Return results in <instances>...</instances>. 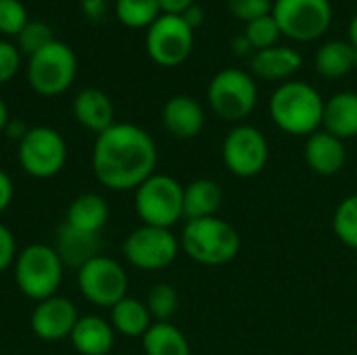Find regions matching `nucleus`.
<instances>
[{
	"label": "nucleus",
	"mask_w": 357,
	"mask_h": 355,
	"mask_svg": "<svg viewBox=\"0 0 357 355\" xmlns=\"http://www.w3.org/2000/svg\"><path fill=\"white\" fill-rule=\"evenodd\" d=\"M272 15L282 31L297 42L320 38L333 21L331 0H274Z\"/></svg>",
	"instance_id": "9"
},
{
	"label": "nucleus",
	"mask_w": 357,
	"mask_h": 355,
	"mask_svg": "<svg viewBox=\"0 0 357 355\" xmlns=\"http://www.w3.org/2000/svg\"><path fill=\"white\" fill-rule=\"evenodd\" d=\"M54 251L59 253L63 266H71V268L79 270L90 259L100 255L98 253L100 251V239H98V234L82 232V230H75V228L63 224L59 228Z\"/></svg>",
	"instance_id": "20"
},
{
	"label": "nucleus",
	"mask_w": 357,
	"mask_h": 355,
	"mask_svg": "<svg viewBox=\"0 0 357 355\" xmlns=\"http://www.w3.org/2000/svg\"><path fill=\"white\" fill-rule=\"evenodd\" d=\"M73 115L86 130L94 132L96 136L115 123L113 103L98 88H84L73 98Z\"/></svg>",
	"instance_id": "18"
},
{
	"label": "nucleus",
	"mask_w": 357,
	"mask_h": 355,
	"mask_svg": "<svg viewBox=\"0 0 357 355\" xmlns=\"http://www.w3.org/2000/svg\"><path fill=\"white\" fill-rule=\"evenodd\" d=\"M6 123H8V109H6L4 100L0 98V132L6 128Z\"/></svg>",
	"instance_id": "42"
},
{
	"label": "nucleus",
	"mask_w": 357,
	"mask_h": 355,
	"mask_svg": "<svg viewBox=\"0 0 357 355\" xmlns=\"http://www.w3.org/2000/svg\"><path fill=\"white\" fill-rule=\"evenodd\" d=\"M195 44V29L182 19V15H159L146 29V52L161 67L182 65Z\"/></svg>",
	"instance_id": "11"
},
{
	"label": "nucleus",
	"mask_w": 357,
	"mask_h": 355,
	"mask_svg": "<svg viewBox=\"0 0 357 355\" xmlns=\"http://www.w3.org/2000/svg\"><path fill=\"white\" fill-rule=\"evenodd\" d=\"M13 201V182L10 178L0 169V213L10 205Z\"/></svg>",
	"instance_id": "37"
},
{
	"label": "nucleus",
	"mask_w": 357,
	"mask_h": 355,
	"mask_svg": "<svg viewBox=\"0 0 357 355\" xmlns=\"http://www.w3.org/2000/svg\"><path fill=\"white\" fill-rule=\"evenodd\" d=\"M77 310L65 297H50L38 303L31 314V331L42 341H61L71 337L77 324Z\"/></svg>",
	"instance_id": "14"
},
{
	"label": "nucleus",
	"mask_w": 357,
	"mask_h": 355,
	"mask_svg": "<svg viewBox=\"0 0 357 355\" xmlns=\"http://www.w3.org/2000/svg\"><path fill=\"white\" fill-rule=\"evenodd\" d=\"M77 59L69 44L50 42L46 48L29 56L27 82L40 96H59L75 80Z\"/></svg>",
	"instance_id": "7"
},
{
	"label": "nucleus",
	"mask_w": 357,
	"mask_h": 355,
	"mask_svg": "<svg viewBox=\"0 0 357 355\" xmlns=\"http://www.w3.org/2000/svg\"><path fill=\"white\" fill-rule=\"evenodd\" d=\"M136 213L144 226L169 228L184 218V186L165 174H153L136 188Z\"/></svg>",
	"instance_id": "5"
},
{
	"label": "nucleus",
	"mask_w": 357,
	"mask_h": 355,
	"mask_svg": "<svg viewBox=\"0 0 357 355\" xmlns=\"http://www.w3.org/2000/svg\"><path fill=\"white\" fill-rule=\"evenodd\" d=\"M224 190L215 180L197 178L184 186V218L188 220H203L213 218L222 207Z\"/></svg>",
	"instance_id": "22"
},
{
	"label": "nucleus",
	"mask_w": 357,
	"mask_h": 355,
	"mask_svg": "<svg viewBox=\"0 0 357 355\" xmlns=\"http://www.w3.org/2000/svg\"><path fill=\"white\" fill-rule=\"evenodd\" d=\"M178 253H180V239H176L169 228L142 224L123 241L126 259L134 268L146 272H155L172 266Z\"/></svg>",
	"instance_id": "10"
},
{
	"label": "nucleus",
	"mask_w": 357,
	"mask_h": 355,
	"mask_svg": "<svg viewBox=\"0 0 357 355\" xmlns=\"http://www.w3.org/2000/svg\"><path fill=\"white\" fill-rule=\"evenodd\" d=\"M146 310L151 314V318L155 322H169L178 308H180V297H178V291L172 287V285H155L149 295H146Z\"/></svg>",
	"instance_id": "29"
},
{
	"label": "nucleus",
	"mask_w": 357,
	"mask_h": 355,
	"mask_svg": "<svg viewBox=\"0 0 357 355\" xmlns=\"http://www.w3.org/2000/svg\"><path fill=\"white\" fill-rule=\"evenodd\" d=\"M333 232L345 247L357 251V192L337 205L333 213Z\"/></svg>",
	"instance_id": "28"
},
{
	"label": "nucleus",
	"mask_w": 357,
	"mask_h": 355,
	"mask_svg": "<svg viewBox=\"0 0 357 355\" xmlns=\"http://www.w3.org/2000/svg\"><path fill=\"white\" fill-rule=\"evenodd\" d=\"M107 220H109V207L105 199L94 192H86L71 201L65 224L82 232L98 234L107 224Z\"/></svg>",
	"instance_id": "23"
},
{
	"label": "nucleus",
	"mask_w": 357,
	"mask_h": 355,
	"mask_svg": "<svg viewBox=\"0 0 357 355\" xmlns=\"http://www.w3.org/2000/svg\"><path fill=\"white\" fill-rule=\"evenodd\" d=\"M232 50H234V54H238V56H245V54H249V52H255L253 46H251V42L247 40L245 33H241V36H236V38L232 40Z\"/></svg>",
	"instance_id": "40"
},
{
	"label": "nucleus",
	"mask_w": 357,
	"mask_h": 355,
	"mask_svg": "<svg viewBox=\"0 0 357 355\" xmlns=\"http://www.w3.org/2000/svg\"><path fill=\"white\" fill-rule=\"evenodd\" d=\"M322 130L337 136L339 140H349L357 136V94L339 92L324 103Z\"/></svg>",
	"instance_id": "19"
},
{
	"label": "nucleus",
	"mask_w": 357,
	"mask_h": 355,
	"mask_svg": "<svg viewBox=\"0 0 357 355\" xmlns=\"http://www.w3.org/2000/svg\"><path fill=\"white\" fill-rule=\"evenodd\" d=\"M349 44L354 46V50L357 52V13L354 15L351 23H349Z\"/></svg>",
	"instance_id": "41"
},
{
	"label": "nucleus",
	"mask_w": 357,
	"mask_h": 355,
	"mask_svg": "<svg viewBox=\"0 0 357 355\" xmlns=\"http://www.w3.org/2000/svg\"><path fill=\"white\" fill-rule=\"evenodd\" d=\"M77 285L82 295L100 308H113L128 297V274L111 257L98 255L79 268Z\"/></svg>",
	"instance_id": "13"
},
{
	"label": "nucleus",
	"mask_w": 357,
	"mask_h": 355,
	"mask_svg": "<svg viewBox=\"0 0 357 355\" xmlns=\"http://www.w3.org/2000/svg\"><path fill=\"white\" fill-rule=\"evenodd\" d=\"M316 71L322 77L339 80L345 77L357 65V52L349 40H331L316 52Z\"/></svg>",
	"instance_id": "24"
},
{
	"label": "nucleus",
	"mask_w": 357,
	"mask_h": 355,
	"mask_svg": "<svg viewBox=\"0 0 357 355\" xmlns=\"http://www.w3.org/2000/svg\"><path fill=\"white\" fill-rule=\"evenodd\" d=\"M222 159L232 176L255 178L266 169L270 159L268 138L255 126L236 123L224 138Z\"/></svg>",
	"instance_id": "8"
},
{
	"label": "nucleus",
	"mask_w": 357,
	"mask_h": 355,
	"mask_svg": "<svg viewBox=\"0 0 357 355\" xmlns=\"http://www.w3.org/2000/svg\"><path fill=\"white\" fill-rule=\"evenodd\" d=\"M161 15H182L186 8L195 4V0H157Z\"/></svg>",
	"instance_id": "36"
},
{
	"label": "nucleus",
	"mask_w": 357,
	"mask_h": 355,
	"mask_svg": "<svg viewBox=\"0 0 357 355\" xmlns=\"http://www.w3.org/2000/svg\"><path fill=\"white\" fill-rule=\"evenodd\" d=\"M303 65V56L293 46H270L251 54V75L266 82H289Z\"/></svg>",
	"instance_id": "15"
},
{
	"label": "nucleus",
	"mask_w": 357,
	"mask_h": 355,
	"mask_svg": "<svg viewBox=\"0 0 357 355\" xmlns=\"http://www.w3.org/2000/svg\"><path fill=\"white\" fill-rule=\"evenodd\" d=\"M303 157L307 167L322 176V178H331L337 176L347 161V149L345 142L339 140L337 136L318 130L312 136H307L305 146H303Z\"/></svg>",
	"instance_id": "16"
},
{
	"label": "nucleus",
	"mask_w": 357,
	"mask_h": 355,
	"mask_svg": "<svg viewBox=\"0 0 357 355\" xmlns=\"http://www.w3.org/2000/svg\"><path fill=\"white\" fill-rule=\"evenodd\" d=\"M15 278L21 293L29 299L44 301L54 297L63 280V262L48 245L25 247L15 262Z\"/></svg>",
	"instance_id": "6"
},
{
	"label": "nucleus",
	"mask_w": 357,
	"mask_h": 355,
	"mask_svg": "<svg viewBox=\"0 0 357 355\" xmlns=\"http://www.w3.org/2000/svg\"><path fill=\"white\" fill-rule=\"evenodd\" d=\"M180 249L197 264L218 268L230 264L241 251L238 230L213 216L203 220H188L182 228Z\"/></svg>",
	"instance_id": "3"
},
{
	"label": "nucleus",
	"mask_w": 357,
	"mask_h": 355,
	"mask_svg": "<svg viewBox=\"0 0 357 355\" xmlns=\"http://www.w3.org/2000/svg\"><path fill=\"white\" fill-rule=\"evenodd\" d=\"M50 42H54V33L46 21H29L17 36L19 52H25L27 56H33L36 52L46 48Z\"/></svg>",
	"instance_id": "31"
},
{
	"label": "nucleus",
	"mask_w": 357,
	"mask_h": 355,
	"mask_svg": "<svg viewBox=\"0 0 357 355\" xmlns=\"http://www.w3.org/2000/svg\"><path fill=\"white\" fill-rule=\"evenodd\" d=\"M69 339L77 354L107 355L115 343V328L98 316H84L77 320Z\"/></svg>",
	"instance_id": "21"
},
{
	"label": "nucleus",
	"mask_w": 357,
	"mask_h": 355,
	"mask_svg": "<svg viewBox=\"0 0 357 355\" xmlns=\"http://www.w3.org/2000/svg\"><path fill=\"white\" fill-rule=\"evenodd\" d=\"M163 126L178 140L197 138L205 128V111L192 96L178 94L163 105Z\"/></svg>",
	"instance_id": "17"
},
{
	"label": "nucleus",
	"mask_w": 357,
	"mask_h": 355,
	"mask_svg": "<svg viewBox=\"0 0 357 355\" xmlns=\"http://www.w3.org/2000/svg\"><path fill=\"white\" fill-rule=\"evenodd\" d=\"M324 98L307 82H282L270 96L268 109L272 121L291 136H312L322 130Z\"/></svg>",
	"instance_id": "2"
},
{
	"label": "nucleus",
	"mask_w": 357,
	"mask_h": 355,
	"mask_svg": "<svg viewBox=\"0 0 357 355\" xmlns=\"http://www.w3.org/2000/svg\"><path fill=\"white\" fill-rule=\"evenodd\" d=\"M157 144L134 123H113L96 136L92 169L98 182L111 190H136L155 174Z\"/></svg>",
	"instance_id": "1"
},
{
	"label": "nucleus",
	"mask_w": 357,
	"mask_h": 355,
	"mask_svg": "<svg viewBox=\"0 0 357 355\" xmlns=\"http://www.w3.org/2000/svg\"><path fill=\"white\" fill-rule=\"evenodd\" d=\"M247 40L251 42L253 50H264V48H270V46H276L282 31L274 19V15H266V17H259V19H253L245 25V31Z\"/></svg>",
	"instance_id": "30"
},
{
	"label": "nucleus",
	"mask_w": 357,
	"mask_h": 355,
	"mask_svg": "<svg viewBox=\"0 0 357 355\" xmlns=\"http://www.w3.org/2000/svg\"><path fill=\"white\" fill-rule=\"evenodd\" d=\"M29 23L27 8L21 0H0V31L6 36H19Z\"/></svg>",
	"instance_id": "32"
},
{
	"label": "nucleus",
	"mask_w": 357,
	"mask_h": 355,
	"mask_svg": "<svg viewBox=\"0 0 357 355\" xmlns=\"http://www.w3.org/2000/svg\"><path fill=\"white\" fill-rule=\"evenodd\" d=\"M354 355H357V354H354Z\"/></svg>",
	"instance_id": "43"
},
{
	"label": "nucleus",
	"mask_w": 357,
	"mask_h": 355,
	"mask_svg": "<svg viewBox=\"0 0 357 355\" xmlns=\"http://www.w3.org/2000/svg\"><path fill=\"white\" fill-rule=\"evenodd\" d=\"M151 320L153 318L146 310V303L134 297H123L111 308V326L126 337H144L153 324Z\"/></svg>",
	"instance_id": "26"
},
{
	"label": "nucleus",
	"mask_w": 357,
	"mask_h": 355,
	"mask_svg": "<svg viewBox=\"0 0 357 355\" xmlns=\"http://www.w3.org/2000/svg\"><path fill=\"white\" fill-rule=\"evenodd\" d=\"M79 2H82L84 13H86L90 19H98V17H102V15H105V10H107V2H109V0H79Z\"/></svg>",
	"instance_id": "39"
},
{
	"label": "nucleus",
	"mask_w": 357,
	"mask_h": 355,
	"mask_svg": "<svg viewBox=\"0 0 357 355\" xmlns=\"http://www.w3.org/2000/svg\"><path fill=\"white\" fill-rule=\"evenodd\" d=\"M15 259V239L6 226L0 224V272H4Z\"/></svg>",
	"instance_id": "35"
},
{
	"label": "nucleus",
	"mask_w": 357,
	"mask_h": 355,
	"mask_svg": "<svg viewBox=\"0 0 357 355\" xmlns=\"http://www.w3.org/2000/svg\"><path fill=\"white\" fill-rule=\"evenodd\" d=\"M207 100L211 111L230 123H243L257 105L255 77L243 69L226 67L218 71L207 86Z\"/></svg>",
	"instance_id": "4"
},
{
	"label": "nucleus",
	"mask_w": 357,
	"mask_h": 355,
	"mask_svg": "<svg viewBox=\"0 0 357 355\" xmlns=\"http://www.w3.org/2000/svg\"><path fill=\"white\" fill-rule=\"evenodd\" d=\"M226 2H228V10L245 23L270 15L274 6L272 0H226Z\"/></svg>",
	"instance_id": "33"
},
{
	"label": "nucleus",
	"mask_w": 357,
	"mask_h": 355,
	"mask_svg": "<svg viewBox=\"0 0 357 355\" xmlns=\"http://www.w3.org/2000/svg\"><path fill=\"white\" fill-rule=\"evenodd\" d=\"M115 15L126 27H151L155 19L161 15L157 0H117Z\"/></svg>",
	"instance_id": "27"
},
{
	"label": "nucleus",
	"mask_w": 357,
	"mask_h": 355,
	"mask_svg": "<svg viewBox=\"0 0 357 355\" xmlns=\"http://www.w3.org/2000/svg\"><path fill=\"white\" fill-rule=\"evenodd\" d=\"M21 65V52L15 44L0 40V84H6L15 77Z\"/></svg>",
	"instance_id": "34"
},
{
	"label": "nucleus",
	"mask_w": 357,
	"mask_h": 355,
	"mask_svg": "<svg viewBox=\"0 0 357 355\" xmlns=\"http://www.w3.org/2000/svg\"><path fill=\"white\" fill-rule=\"evenodd\" d=\"M182 19L188 23V27H190V29H197V27H201V25H203V21H205V13H203V8H201L199 4H192L190 8H186V10L182 13Z\"/></svg>",
	"instance_id": "38"
},
{
	"label": "nucleus",
	"mask_w": 357,
	"mask_h": 355,
	"mask_svg": "<svg viewBox=\"0 0 357 355\" xmlns=\"http://www.w3.org/2000/svg\"><path fill=\"white\" fill-rule=\"evenodd\" d=\"M19 161L21 167L33 178H52L67 161V144L52 128H29L19 140Z\"/></svg>",
	"instance_id": "12"
},
{
	"label": "nucleus",
	"mask_w": 357,
	"mask_h": 355,
	"mask_svg": "<svg viewBox=\"0 0 357 355\" xmlns=\"http://www.w3.org/2000/svg\"><path fill=\"white\" fill-rule=\"evenodd\" d=\"M146 355H190V343L172 322H153L142 337Z\"/></svg>",
	"instance_id": "25"
}]
</instances>
